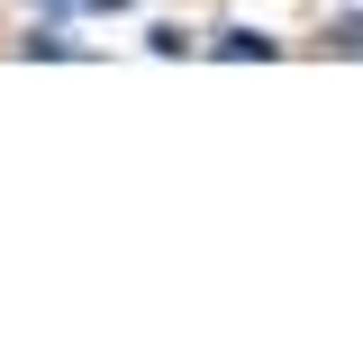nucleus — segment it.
<instances>
[{"instance_id": "f257e3e1", "label": "nucleus", "mask_w": 363, "mask_h": 363, "mask_svg": "<svg viewBox=\"0 0 363 363\" xmlns=\"http://www.w3.org/2000/svg\"><path fill=\"white\" fill-rule=\"evenodd\" d=\"M209 55L245 64V55H272V37H264V28H218V37H209Z\"/></svg>"}, {"instance_id": "f03ea898", "label": "nucleus", "mask_w": 363, "mask_h": 363, "mask_svg": "<svg viewBox=\"0 0 363 363\" xmlns=\"http://www.w3.org/2000/svg\"><path fill=\"white\" fill-rule=\"evenodd\" d=\"M18 55H82V45L55 37V28H28V37H18Z\"/></svg>"}, {"instance_id": "7ed1b4c3", "label": "nucleus", "mask_w": 363, "mask_h": 363, "mask_svg": "<svg viewBox=\"0 0 363 363\" xmlns=\"http://www.w3.org/2000/svg\"><path fill=\"white\" fill-rule=\"evenodd\" d=\"M37 9H45V18H73V9H82V0H37Z\"/></svg>"}, {"instance_id": "20e7f679", "label": "nucleus", "mask_w": 363, "mask_h": 363, "mask_svg": "<svg viewBox=\"0 0 363 363\" xmlns=\"http://www.w3.org/2000/svg\"><path fill=\"white\" fill-rule=\"evenodd\" d=\"M82 9H100V18H109V9H136V0H82Z\"/></svg>"}]
</instances>
